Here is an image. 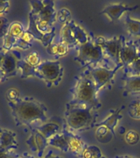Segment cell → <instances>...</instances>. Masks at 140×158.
Segmentation results:
<instances>
[{"label": "cell", "instance_id": "obj_38", "mask_svg": "<svg viewBox=\"0 0 140 158\" xmlns=\"http://www.w3.org/2000/svg\"><path fill=\"white\" fill-rule=\"evenodd\" d=\"M6 50H5L2 47H0V68H1V65H2V62H3V60L5 58V56H6Z\"/></svg>", "mask_w": 140, "mask_h": 158}, {"label": "cell", "instance_id": "obj_12", "mask_svg": "<svg viewBox=\"0 0 140 158\" xmlns=\"http://www.w3.org/2000/svg\"><path fill=\"white\" fill-rule=\"evenodd\" d=\"M138 8V6H130L124 5L123 3H118V4H112L110 6H106L102 11L101 14H105L111 21L116 22L118 21L120 18L122 17L124 12L126 11H132L137 10Z\"/></svg>", "mask_w": 140, "mask_h": 158}, {"label": "cell", "instance_id": "obj_24", "mask_svg": "<svg viewBox=\"0 0 140 158\" xmlns=\"http://www.w3.org/2000/svg\"><path fill=\"white\" fill-rule=\"evenodd\" d=\"M26 30L24 28V26L20 22H12L10 25V27H9V31L8 33L11 34L13 37H15L16 39H19L21 38L24 34H25Z\"/></svg>", "mask_w": 140, "mask_h": 158}, {"label": "cell", "instance_id": "obj_16", "mask_svg": "<svg viewBox=\"0 0 140 158\" xmlns=\"http://www.w3.org/2000/svg\"><path fill=\"white\" fill-rule=\"evenodd\" d=\"M70 21L62 26L60 33V42L67 46L69 48H76L78 44L74 37L73 31L70 26Z\"/></svg>", "mask_w": 140, "mask_h": 158}, {"label": "cell", "instance_id": "obj_10", "mask_svg": "<svg viewBox=\"0 0 140 158\" xmlns=\"http://www.w3.org/2000/svg\"><path fill=\"white\" fill-rule=\"evenodd\" d=\"M26 144L32 152L38 156V158H41L43 157L44 151L48 146V140H46L39 131L33 128L32 133L26 141Z\"/></svg>", "mask_w": 140, "mask_h": 158}, {"label": "cell", "instance_id": "obj_39", "mask_svg": "<svg viewBox=\"0 0 140 158\" xmlns=\"http://www.w3.org/2000/svg\"><path fill=\"white\" fill-rule=\"evenodd\" d=\"M41 158H63V157H62V156H56V155H54V154L52 152V151H49V152L45 156H43V157H41Z\"/></svg>", "mask_w": 140, "mask_h": 158}, {"label": "cell", "instance_id": "obj_31", "mask_svg": "<svg viewBox=\"0 0 140 158\" xmlns=\"http://www.w3.org/2000/svg\"><path fill=\"white\" fill-rule=\"evenodd\" d=\"M10 22L4 15H0V38L3 39L8 34Z\"/></svg>", "mask_w": 140, "mask_h": 158}, {"label": "cell", "instance_id": "obj_13", "mask_svg": "<svg viewBox=\"0 0 140 158\" xmlns=\"http://www.w3.org/2000/svg\"><path fill=\"white\" fill-rule=\"evenodd\" d=\"M18 147L15 132L8 129L1 130L0 133V150L14 151Z\"/></svg>", "mask_w": 140, "mask_h": 158}, {"label": "cell", "instance_id": "obj_18", "mask_svg": "<svg viewBox=\"0 0 140 158\" xmlns=\"http://www.w3.org/2000/svg\"><path fill=\"white\" fill-rule=\"evenodd\" d=\"M35 129L39 131L46 140H49L51 137L55 135L56 134L62 132L61 127L54 122H46L39 127H35Z\"/></svg>", "mask_w": 140, "mask_h": 158}, {"label": "cell", "instance_id": "obj_36", "mask_svg": "<svg viewBox=\"0 0 140 158\" xmlns=\"http://www.w3.org/2000/svg\"><path fill=\"white\" fill-rule=\"evenodd\" d=\"M10 9V2L9 1H0V15L6 14Z\"/></svg>", "mask_w": 140, "mask_h": 158}, {"label": "cell", "instance_id": "obj_8", "mask_svg": "<svg viewBox=\"0 0 140 158\" xmlns=\"http://www.w3.org/2000/svg\"><path fill=\"white\" fill-rule=\"evenodd\" d=\"M21 59H22V56L20 52H18L16 49L6 51V56L0 68L4 72L6 80L17 76L18 72V63Z\"/></svg>", "mask_w": 140, "mask_h": 158}, {"label": "cell", "instance_id": "obj_14", "mask_svg": "<svg viewBox=\"0 0 140 158\" xmlns=\"http://www.w3.org/2000/svg\"><path fill=\"white\" fill-rule=\"evenodd\" d=\"M124 95L140 94V76L126 75L123 78Z\"/></svg>", "mask_w": 140, "mask_h": 158}, {"label": "cell", "instance_id": "obj_3", "mask_svg": "<svg viewBox=\"0 0 140 158\" xmlns=\"http://www.w3.org/2000/svg\"><path fill=\"white\" fill-rule=\"evenodd\" d=\"M96 117L97 113L91 108L66 105L65 123L67 128L73 132H82L93 128L96 124Z\"/></svg>", "mask_w": 140, "mask_h": 158}, {"label": "cell", "instance_id": "obj_7", "mask_svg": "<svg viewBox=\"0 0 140 158\" xmlns=\"http://www.w3.org/2000/svg\"><path fill=\"white\" fill-rule=\"evenodd\" d=\"M122 67L123 66L119 65L116 66L114 69H109L106 66L99 65L95 67H90L87 71L90 77L93 79L97 91H99L102 88L111 85L118 70Z\"/></svg>", "mask_w": 140, "mask_h": 158}, {"label": "cell", "instance_id": "obj_30", "mask_svg": "<svg viewBox=\"0 0 140 158\" xmlns=\"http://www.w3.org/2000/svg\"><path fill=\"white\" fill-rule=\"evenodd\" d=\"M17 40L15 37H13L11 34H10L9 33L6 34V36L3 38V46L2 48L6 51L11 50L14 48L15 47V44L17 42Z\"/></svg>", "mask_w": 140, "mask_h": 158}, {"label": "cell", "instance_id": "obj_11", "mask_svg": "<svg viewBox=\"0 0 140 158\" xmlns=\"http://www.w3.org/2000/svg\"><path fill=\"white\" fill-rule=\"evenodd\" d=\"M62 132L64 133V135L66 136L69 152L72 153L73 155L76 156L82 157L84 148L87 146L85 144V142L82 141V139L77 134H75L74 132L69 130L67 127H63Z\"/></svg>", "mask_w": 140, "mask_h": 158}, {"label": "cell", "instance_id": "obj_45", "mask_svg": "<svg viewBox=\"0 0 140 158\" xmlns=\"http://www.w3.org/2000/svg\"><path fill=\"white\" fill-rule=\"evenodd\" d=\"M138 47H139V51H140V46H139V45H138Z\"/></svg>", "mask_w": 140, "mask_h": 158}, {"label": "cell", "instance_id": "obj_33", "mask_svg": "<svg viewBox=\"0 0 140 158\" xmlns=\"http://www.w3.org/2000/svg\"><path fill=\"white\" fill-rule=\"evenodd\" d=\"M33 43H29L26 40L23 39V38H19L17 40V42L15 44L14 48H19V49H23V50H27L30 48H32Z\"/></svg>", "mask_w": 140, "mask_h": 158}, {"label": "cell", "instance_id": "obj_1", "mask_svg": "<svg viewBox=\"0 0 140 158\" xmlns=\"http://www.w3.org/2000/svg\"><path fill=\"white\" fill-rule=\"evenodd\" d=\"M15 124L18 127H30L35 122L46 123L48 120V111L45 105L32 97L19 98L8 102Z\"/></svg>", "mask_w": 140, "mask_h": 158}, {"label": "cell", "instance_id": "obj_40", "mask_svg": "<svg viewBox=\"0 0 140 158\" xmlns=\"http://www.w3.org/2000/svg\"><path fill=\"white\" fill-rule=\"evenodd\" d=\"M19 158H35L33 155H30L29 153L25 152L22 155H19Z\"/></svg>", "mask_w": 140, "mask_h": 158}, {"label": "cell", "instance_id": "obj_9", "mask_svg": "<svg viewBox=\"0 0 140 158\" xmlns=\"http://www.w3.org/2000/svg\"><path fill=\"white\" fill-rule=\"evenodd\" d=\"M139 47L134 40H126L123 39L121 50H120V60L123 67L126 68L130 65L139 56Z\"/></svg>", "mask_w": 140, "mask_h": 158}, {"label": "cell", "instance_id": "obj_35", "mask_svg": "<svg viewBox=\"0 0 140 158\" xmlns=\"http://www.w3.org/2000/svg\"><path fill=\"white\" fill-rule=\"evenodd\" d=\"M69 49L70 48L67 46L59 41L58 42V56H66L68 53Z\"/></svg>", "mask_w": 140, "mask_h": 158}, {"label": "cell", "instance_id": "obj_44", "mask_svg": "<svg viewBox=\"0 0 140 158\" xmlns=\"http://www.w3.org/2000/svg\"><path fill=\"white\" fill-rule=\"evenodd\" d=\"M1 130H2V128H0V133H1Z\"/></svg>", "mask_w": 140, "mask_h": 158}, {"label": "cell", "instance_id": "obj_29", "mask_svg": "<svg viewBox=\"0 0 140 158\" xmlns=\"http://www.w3.org/2000/svg\"><path fill=\"white\" fill-rule=\"evenodd\" d=\"M124 69H125V70H127L126 75H129V76H140V54L134 62H132L130 65H129L128 67Z\"/></svg>", "mask_w": 140, "mask_h": 158}, {"label": "cell", "instance_id": "obj_27", "mask_svg": "<svg viewBox=\"0 0 140 158\" xmlns=\"http://www.w3.org/2000/svg\"><path fill=\"white\" fill-rule=\"evenodd\" d=\"M72 20L71 19V12L67 8H62L61 10L57 11L56 13V21L62 23V25L69 22Z\"/></svg>", "mask_w": 140, "mask_h": 158}, {"label": "cell", "instance_id": "obj_25", "mask_svg": "<svg viewBox=\"0 0 140 158\" xmlns=\"http://www.w3.org/2000/svg\"><path fill=\"white\" fill-rule=\"evenodd\" d=\"M128 114L131 118L140 119V99H136L130 103Z\"/></svg>", "mask_w": 140, "mask_h": 158}, {"label": "cell", "instance_id": "obj_19", "mask_svg": "<svg viewBox=\"0 0 140 158\" xmlns=\"http://www.w3.org/2000/svg\"><path fill=\"white\" fill-rule=\"evenodd\" d=\"M70 26H71V28L73 31L74 37L78 45H82L89 41L90 36L86 33V31L80 25H78L74 20L72 19L70 21Z\"/></svg>", "mask_w": 140, "mask_h": 158}, {"label": "cell", "instance_id": "obj_17", "mask_svg": "<svg viewBox=\"0 0 140 158\" xmlns=\"http://www.w3.org/2000/svg\"><path fill=\"white\" fill-rule=\"evenodd\" d=\"M48 146L55 148L57 149H60L62 152H69L67 141L64 133L62 132H62L56 134L55 135L51 137L48 140Z\"/></svg>", "mask_w": 140, "mask_h": 158}, {"label": "cell", "instance_id": "obj_5", "mask_svg": "<svg viewBox=\"0 0 140 158\" xmlns=\"http://www.w3.org/2000/svg\"><path fill=\"white\" fill-rule=\"evenodd\" d=\"M64 69L59 61L46 60L35 68V77L45 82L47 87L57 86L62 82Z\"/></svg>", "mask_w": 140, "mask_h": 158}, {"label": "cell", "instance_id": "obj_41", "mask_svg": "<svg viewBox=\"0 0 140 158\" xmlns=\"http://www.w3.org/2000/svg\"><path fill=\"white\" fill-rule=\"evenodd\" d=\"M6 81V77H5V75H4V72H3V70L0 69V83H3V82H5Z\"/></svg>", "mask_w": 140, "mask_h": 158}, {"label": "cell", "instance_id": "obj_22", "mask_svg": "<svg viewBox=\"0 0 140 158\" xmlns=\"http://www.w3.org/2000/svg\"><path fill=\"white\" fill-rule=\"evenodd\" d=\"M18 69L20 72V77L22 79L35 77V68L26 63L23 58L18 63Z\"/></svg>", "mask_w": 140, "mask_h": 158}, {"label": "cell", "instance_id": "obj_21", "mask_svg": "<svg viewBox=\"0 0 140 158\" xmlns=\"http://www.w3.org/2000/svg\"><path fill=\"white\" fill-rule=\"evenodd\" d=\"M125 26L127 28V32L130 35L140 37V20L132 19L127 14L125 16Z\"/></svg>", "mask_w": 140, "mask_h": 158}, {"label": "cell", "instance_id": "obj_28", "mask_svg": "<svg viewBox=\"0 0 140 158\" xmlns=\"http://www.w3.org/2000/svg\"><path fill=\"white\" fill-rule=\"evenodd\" d=\"M140 140V136L138 133L135 130H128L127 132H125V135H124V141L127 144L129 145H136L138 143Z\"/></svg>", "mask_w": 140, "mask_h": 158}, {"label": "cell", "instance_id": "obj_37", "mask_svg": "<svg viewBox=\"0 0 140 158\" xmlns=\"http://www.w3.org/2000/svg\"><path fill=\"white\" fill-rule=\"evenodd\" d=\"M0 158H19V155H18L14 151L0 150Z\"/></svg>", "mask_w": 140, "mask_h": 158}, {"label": "cell", "instance_id": "obj_32", "mask_svg": "<svg viewBox=\"0 0 140 158\" xmlns=\"http://www.w3.org/2000/svg\"><path fill=\"white\" fill-rule=\"evenodd\" d=\"M20 98V94H19V91L15 88H11L7 90L6 92V98H7V101L8 102H12L17 100L18 98Z\"/></svg>", "mask_w": 140, "mask_h": 158}, {"label": "cell", "instance_id": "obj_6", "mask_svg": "<svg viewBox=\"0 0 140 158\" xmlns=\"http://www.w3.org/2000/svg\"><path fill=\"white\" fill-rule=\"evenodd\" d=\"M123 39L124 37L122 35L115 36L111 39H105L104 37L100 36L96 37L94 40L96 44L101 46L106 59H110L116 64V66H123L120 60V50Z\"/></svg>", "mask_w": 140, "mask_h": 158}, {"label": "cell", "instance_id": "obj_15", "mask_svg": "<svg viewBox=\"0 0 140 158\" xmlns=\"http://www.w3.org/2000/svg\"><path fill=\"white\" fill-rule=\"evenodd\" d=\"M123 107L124 106L119 108V109H117L115 111H111L110 113L107 116L106 118H104L102 121H101L100 123H96L95 127H97V126H105L106 127H108L109 129L111 131L113 134H115V128L118 126V121L123 118L121 112H122Z\"/></svg>", "mask_w": 140, "mask_h": 158}, {"label": "cell", "instance_id": "obj_34", "mask_svg": "<svg viewBox=\"0 0 140 158\" xmlns=\"http://www.w3.org/2000/svg\"><path fill=\"white\" fill-rule=\"evenodd\" d=\"M46 52L50 56H58V42H52L50 45L46 48Z\"/></svg>", "mask_w": 140, "mask_h": 158}, {"label": "cell", "instance_id": "obj_2", "mask_svg": "<svg viewBox=\"0 0 140 158\" xmlns=\"http://www.w3.org/2000/svg\"><path fill=\"white\" fill-rule=\"evenodd\" d=\"M71 93L72 99L67 103L69 105L85 106L93 110L101 108L102 104L97 98L96 86L87 70L76 77Z\"/></svg>", "mask_w": 140, "mask_h": 158}, {"label": "cell", "instance_id": "obj_20", "mask_svg": "<svg viewBox=\"0 0 140 158\" xmlns=\"http://www.w3.org/2000/svg\"><path fill=\"white\" fill-rule=\"evenodd\" d=\"M95 135L96 140L101 143H109L111 141L112 138L115 137V134H113L110 130L105 126H97L95 132Z\"/></svg>", "mask_w": 140, "mask_h": 158}, {"label": "cell", "instance_id": "obj_4", "mask_svg": "<svg viewBox=\"0 0 140 158\" xmlns=\"http://www.w3.org/2000/svg\"><path fill=\"white\" fill-rule=\"evenodd\" d=\"M75 48L77 49V55L74 60L80 63L82 67H95L96 64L106 62L107 59L101 46L96 44L91 37L88 42L78 45Z\"/></svg>", "mask_w": 140, "mask_h": 158}, {"label": "cell", "instance_id": "obj_43", "mask_svg": "<svg viewBox=\"0 0 140 158\" xmlns=\"http://www.w3.org/2000/svg\"><path fill=\"white\" fill-rule=\"evenodd\" d=\"M99 158H106V157H105V156H102L101 157H99Z\"/></svg>", "mask_w": 140, "mask_h": 158}, {"label": "cell", "instance_id": "obj_42", "mask_svg": "<svg viewBox=\"0 0 140 158\" xmlns=\"http://www.w3.org/2000/svg\"><path fill=\"white\" fill-rule=\"evenodd\" d=\"M116 158H136V157H132V156H117Z\"/></svg>", "mask_w": 140, "mask_h": 158}, {"label": "cell", "instance_id": "obj_26", "mask_svg": "<svg viewBox=\"0 0 140 158\" xmlns=\"http://www.w3.org/2000/svg\"><path fill=\"white\" fill-rule=\"evenodd\" d=\"M23 59H24V61L26 63H28L29 65L33 66L34 68L39 66V64L42 62L41 58H40L39 55L38 54V52H36V51H33V52L27 54L26 56H25V57Z\"/></svg>", "mask_w": 140, "mask_h": 158}, {"label": "cell", "instance_id": "obj_23", "mask_svg": "<svg viewBox=\"0 0 140 158\" xmlns=\"http://www.w3.org/2000/svg\"><path fill=\"white\" fill-rule=\"evenodd\" d=\"M102 155L101 149L95 145H87L82 152V158H99Z\"/></svg>", "mask_w": 140, "mask_h": 158}]
</instances>
